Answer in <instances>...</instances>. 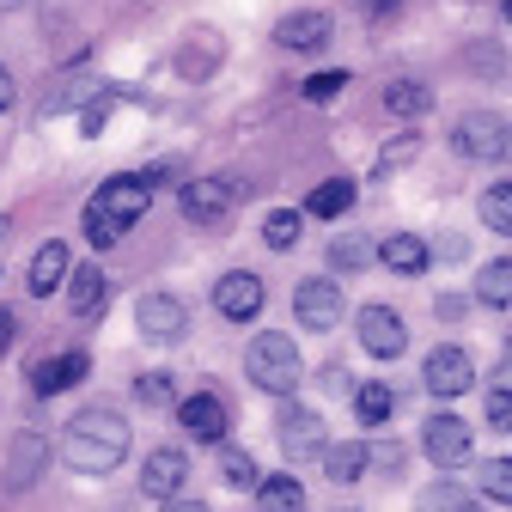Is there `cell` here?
I'll use <instances>...</instances> for the list:
<instances>
[{"label": "cell", "mask_w": 512, "mask_h": 512, "mask_svg": "<svg viewBox=\"0 0 512 512\" xmlns=\"http://www.w3.org/2000/svg\"><path fill=\"white\" fill-rule=\"evenodd\" d=\"M128 445H135V433H128V421L116 409H80L61 427V464L80 476H110L128 458Z\"/></svg>", "instance_id": "cell-1"}, {"label": "cell", "mask_w": 512, "mask_h": 512, "mask_svg": "<svg viewBox=\"0 0 512 512\" xmlns=\"http://www.w3.org/2000/svg\"><path fill=\"white\" fill-rule=\"evenodd\" d=\"M147 202H153V183L147 177H110L98 196H92V208H86V238L98 250H110L128 226L147 214Z\"/></svg>", "instance_id": "cell-2"}, {"label": "cell", "mask_w": 512, "mask_h": 512, "mask_svg": "<svg viewBox=\"0 0 512 512\" xmlns=\"http://www.w3.org/2000/svg\"><path fill=\"white\" fill-rule=\"evenodd\" d=\"M244 372H250V384L256 391H269V397H293L299 391V348L287 342V336H256L250 348H244Z\"/></svg>", "instance_id": "cell-3"}, {"label": "cell", "mask_w": 512, "mask_h": 512, "mask_svg": "<svg viewBox=\"0 0 512 512\" xmlns=\"http://www.w3.org/2000/svg\"><path fill=\"white\" fill-rule=\"evenodd\" d=\"M183 220L189 226H202V232H220L232 214H238V183L232 177H196V183H183Z\"/></svg>", "instance_id": "cell-4"}, {"label": "cell", "mask_w": 512, "mask_h": 512, "mask_svg": "<svg viewBox=\"0 0 512 512\" xmlns=\"http://www.w3.org/2000/svg\"><path fill=\"white\" fill-rule=\"evenodd\" d=\"M421 452H427L439 470H458V464H470V452H476V433H470V421H458V415H427Z\"/></svg>", "instance_id": "cell-5"}, {"label": "cell", "mask_w": 512, "mask_h": 512, "mask_svg": "<svg viewBox=\"0 0 512 512\" xmlns=\"http://www.w3.org/2000/svg\"><path fill=\"white\" fill-rule=\"evenodd\" d=\"M293 317H299L311 336L336 330V324H342V287L324 281V275H317V281H299V287H293Z\"/></svg>", "instance_id": "cell-6"}, {"label": "cell", "mask_w": 512, "mask_h": 512, "mask_svg": "<svg viewBox=\"0 0 512 512\" xmlns=\"http://www.w3.org/2000/svg\"><path fill=\"white\" fill-rule=\"evenodd\" d=\"M360 348H366L372 360H403L409 324H403L391 305H366V311H360Z\"/></svg>", "instance_id": "cell-7"}, {"label": "cell", "mask_w": 512, "mask_h": 512, "mask_svg": "<svg viewBox=\"0 0 512 512\" xmlns=\"http://www.w3.org/2000/svg\"><path fill=\"white\" fill-rule=\"evenodd\" d=\"M281 452L287 458H324V445H330V433H324V415L317 409H299V403H287L281 409Z\"/></svg>", "instance_id": "cell-8"}, {"label": "cell", "mask_w": 512, "mask_h": 512, "mask_svg": "<svg viewBox=\"0 0 512 512\" xmlns=\"http://www.w3.org/2000/svg\"><path fill=\"white\" fill-rule=\"evenodd\" d=\"M421 378H427V397H464L470 384H476V366H470L464 348H433L427 366H421Z\"/></svg>", "instance_id": "cell-9"}, {"label": "cell", "mask_w": 512, "mask_h": 512, "mask_svg": "<svg viewBox=\"0 0 512 512\" xmlns=\"http://www.w3.org/2000/svg\"><path fill=\"white\" fill-rule=\"evenodd\" d=\"M135 324H141V336H153V342H177V336L189 330V311H183V299H171V293H147V299H135Z\"/></svg>", "instance_id": "cell-10"}, {"label": "cell", "mask_w": 512, "mask_h": 512, "mask_svg": "<svg viewBox=\"0 0 512 512\" xmlns=\"http://www.w3.org/2000/svg\"><path fill=\"white\" fill-rule=\"evenodd\" d=\"M214 305H220V317H232V324H250V317L263 311V281L250 269H232V275L214 281Z\"/></svg>", "instance_id": "cell-11"}, {"label": "cell", "mask_w": 512, "mask_h": 512, "mask_svg": "<svg viewBox=\"0 0 512 512\" xmlns=\"http://www.w3.org/2000/svg\"><path fill=\"white\" fill-rule=\"evenodd\" d=\"M177 421H183V433H196V439H208V445H220V439H226V427H232V415H226V397H220V391H196V397H183Z\"/></svg>", "instance_id": "cell-12"}, {"label": "cell", "mask_w": 512, "mask_h": 512, "mask_svg": "<svg viewBox=\"0 0 512 512\" xmlns=\"http://www.w3.org/2000/svg\"><path fill=\"white\" fill-rule=\"evenodd\" d=\"M500 116L494 110H470V116H458L452 122V153H464V159H494V147H500Z\"/></svg>", "instance_id": "cell-13"}, {"label": "cell", "mask_w": 512, "mask_h": 512, "mask_svg": "<svg viewBox=\"0 0 512 512\" xmlns=\"http://www.w3.org/2000/svg\"><path fill=\"white\" fill-rule=\"evenodd\" d=\"M43 464H49V439H43V433H19V439L7 445V494L37 488Z\"/></svg>", "instance_id": "cell-14"}, {"label": "cell", "mask_w": 512, "mask_h": 512, "mask_svg": "<svg viewBox=\"0 0 512 512\" xmlns=\"http://www.w3.org/2000/svg\"><path fill=\"white\" fill-rule=\"evenodd\" d=\"M275 43H281V49H299V55L324 49V43H330V13H317V7H305V13H287V19L275 25Z\"/></svg>", "instance_id": "cell-15"}, {"label": "cell", "mask_w": 512, "mask_h": 512, "mask_svg": "<svg viewBox=\"0 0 512 512\" xmlns=\"http://www.w3.org/2000/svg\"><path fill=\"white\" fill-rule=\"evenodd\" d=\"M92 372V360L74 348V354H55V360H43V366H31V391L37 397H55V391H68V384H80Z\"/></svg>", "instance_id": "cell-16"}, {"label": "cell", "mask_w": 512, "mask_h": 512, "mask_svg": "<svg viewBox=\"0 0 512 512\" xmlns=\"http://www.w3.org/2000/svg\"><path fill=\"white\" fill-rule=\"evenodd\" d=\"M183 452L177 445H159V452L147 458V470H141V494H153V500H171L177 488H183Z\"/></svg>", "instance_id": "cell-17"}, {"label": "cell", "mask_w": 512, "mask_h": 512, "mask_svg": "<svg viewBox=\"0 0 512 512\" xmlns=\"http://www.w3.org/2000/svg\"><path fill=\"white\" fill-rule=\"evenodd\" d=\"M68 269H74L68 238H43V244H37V256H31V293H55Z\"/></svg>", "instance_id": "cell-18"}, {"label": "cell", "mask_w": 512, "mask_h": 512, "mask_svg": "<svg viewBox=\"0 0 512 512\" xmlns=\"http://www.w3.org/2000/svg\"><path fill=\"white\" fill-rule=\"evenodd\" d=\"M378 256H384V269H391V275H421L433 263V244L415 238V232H397V238L378 244Z\"/></svg>", "instance_id": "cell-19"}, {"label": "cell", "mask_w": 512, "mask_h": 512, "mask_svg": "<svg viewBox=\"0 0 512 512\" xmlns=\"http://www.w3.org/2000/svg\"><path fill=\"white\" fill-rule=\"evenodd\" d=\"M372 470V445H354V439H342V445H324V476L330 482H360Z\"/></svg>", "instance_id": "cell-20"}, {"label": "cell", "mask_w": 512, "mask_h": 512, "mask_svg": "<svg viewBox=\"0 0 512 512\" xmlns=\"http://www.w3.org/2000/svg\"><path fill=\"white\" fill-rule=\"evenodd\" d=\"M256 512H305L299 476H263L256 482Z\"/></svg>", "instance_id": "cell-21"}, {"label": "cell", "mask_w": 512, "mask_h": 512, "mask_svg": "<svg viewBox=\"0 0 512 512\" xmlns=\"http://www.w3.org/2000/svg\"><path fill=\"white\" fill-rule=\"evenodd\" d=\"M476 299L494 305V311H512V256H494V263H482V275H476Z\"/></svg>", "instance_id": "cell-22"}, {"label": "cell", "mask_w": 512, "mask_h": 512, "mask_svg": "<svg viewBox=\"0 0 512 512\" xmlns=\"http://www.w3.org/2000/svg\"><path fill=\"white\" fill-rule=\"evenodd\" d=\"M348 208H354V177H330V183H317L305 196V214H317V220H336Z\"/></svg>", "instance_id": "cell-23"}, {"label": "cell", "mask_w": 512, "mask_h": 512, "mask_svg": "<svg viewBox=\"0 0 512 512\" xmlns=\"http://www.w3.org/2000/svg\"><path fill=\"white\" fill-rule=\"evenodd\" d=\"M68 311L86 317V324L104 311V269H74V281H68Z\"/></svg>", "instance_id": "cell-24"}, {"label": "cell", "mask_w": 512, "mask_h": 512, "mask_svg": "<svg viewBox=\"0 0 512 512\" xmlns=\"http://www.w3.org/2000/svg\"><path fill=\"white\" fill-rule=\"evenodd\" d=\"M354 415H360V427H384L397 415V391H391V384H360V391H354Z\"/></svg>", "instance_id": "cell-25"}, {"label": "cell", "mask_w": 512, "mask_h": 512, "mask_svg": "<svg viewBox=\"0 0 512 512\" xmlns=\"http://www.w3.org/2000/svg\"><path fill=\"white\" fill-rule=\"evenodd\" d=\"M427 104H433L427 80H391V86H384V110H391V116H403V122H415Z\"/></svg>", "instance_id": "cell-26"}, {"label": "cell", "mask_w": 512, "mask_h": 512, "mask_svg": "<svg viewBox=\"0 0 512 512\" xmlns=\"http://www.w3.org/2000/svg\"><path fill=\"white\" fill-rule=\"evenodd\" d=\"M421 512H482L470 488H458L452 476H439L433 488H421Z\"/></svg>", "instance_id": "cell-27"}, {"label": "cell", "mask_w": 512, "mask_h": 512, "mask_svg": "<svg viewBox=\"0 0 512 512\" xmlns=\"http://www.w3.org/2000/svg\"><path fill=\"white\" fill-rule=\"evenodd\" d=\"M299 232H305V214H299V208H275V214L263 220V244H269V250H293Z\"/></svg>", "instance_id": "cell-28"}, {"label": "cell", "mask_w": 512, "mask_h": 512, "mask_svg": "<svg viewBox=\"0 0 512 512\" xmlns=\"http://www.w3.org/2000/svg\"><path fill=\"white\" fill-rule=\"evenodd\" d=\"M482 220H488L500 238H512V183H488V189H482Z\"/></svg>", "instance_id": "cell-29"}, {"label": "cell", "mask_w": 512, "mask_h": 512, "mask_svg": "<svg viewBox=\"0 0 512 512\" xmlns=\"http://www.w3.org/2000/svg\"><path fill=\"white\" fill-rule=\"evenodd\" d=\"M366 263H372V244H366V238H336V244H330V269L360 275Z\"/></svg>", "instance_id": "cell-30"}, {"label": "cell", "mask_w": 512, "mask_h": 512, "mask_svg": "<svg viewBox=\"0 0 512 512\" xmlns=\"http://www.w3.org/2000/svg\"><path fill=\"white\" fill-rule=\"evenodd\" d=\"M214 68H220V43H214V37H208V49H202V43H189L183 61H177V74H183V80H202V74H214Z\"/></svg>", "instance_id": "cell-31"}, {"label": "cell", "mask_w": 512, "mask_h": 512, "mask_svg": "<svg viewBox=\"0 0 512 512\" xmlns=\"http://www.w3.org/2000/svg\"><path fill=\"white\" fill-rule=\"evenodd\" d=\"M482 494L500 500V506H512V458H488L482 464Z\"/></svg>", "instance_id": "cell-32"}, {"label": "cell", "mask_w": 512, "mask_h": 512, "mask_svg": "<svg viewBox=\"0 0 512 512\" xmlns=\"http://www.w3.org/2000/svg\"><path fill=\"white\" fill-rule=\"evenodd\" d=\"M220 476H226L232 488H250V494H256V482H263V476H256V464L238 452V445H226V452H220Z\"/></svg>", "instance_id": "cell-33"}, {"label": "cell", "mask_w": 512, "mask_h": 512, "mask_svg": "<svg viewBox=\"0 0 512 512\" xmlns=\"http://www.w3.org/2000/svg\"><path fill=\"white\" fill-rule=\"evenodd\" d=\"M135 397L159 409V403H171V397H177V384H171V372H141V378H135Z\"/></svg>", "instance_id": "cell-34"}, {"label": "cell", "mask_w": 512, "mask_h": 512, "mask_svg": "<svg viewBox=\"0 0 512 512\" xmlns=\"http://www.w3.org/2000/svg\"><path fill=\"white\" fill-rule=\"evenodd\" d=\"M415 153H421V141H415V135H397L391 147L378 153V177H391V171H403V165H409Z\"/></svg>", "instance_id": "cell-35"}, {"label": "cell", "mask_w": 512, "mask_h": 512, "mask_svg": "<svg viewBox=\"0 0 512 512\" xmlns=\"http://www.w3.org/2000/svg\"><path fill=\"white\" fill-rule=\"evenodd\" d=\"M488 427L494 433H512V391H506V384H494V391H488Z\"/></svg>", "instance_id": "cell-36"}, {"label": "cell", "mask_w": 512, "mask_h": 512, "mask_svg": "<svg viewBox=\"0 0 512 512\" xmlns=\"http://www.w3.org/2000/svg\"><path fill=\"white\" fill-rule=\"evenodd\" d=\"M342 86H348L342 68H336V74H311V80H305V98H311V104H324V98H336Z\"/></svg>", "instance_id": "cell-37"}, {"label": "cell", "mask_w": 512, "mask_h": 512, "mask_svg": "<svg viewBox=\"0 0 512 512\" xmlns=\"http://www.w3.org/2000/svg\"><path fill=\"white\" fill-rule=\"evenodd\" d=\"M372 464H378L384 476H397V470H403V452H397V445H378V452H372Z\"/></svg>", "instance_id": "cell-38"}, {"label": "cell", "mask_w": 512, "mask_h": 512, "mask_svg": "<svg viewBox=\"0 0 512 512\" xmlns=\"http://www.w3.org/2000/svg\"><path fill=\"white\" fill-rule=\"evenodd\" d=\"M439 317H445V324H458V317H464V299H458V293H439Z\"/></svg>", "instance_id": "cell-39"}, {"label": "cell", "mask_w": 512, "mask_h": 512, "mask_svg": "<svg viewBox=\"0 0 512 512\" xmlns=\"http://www.w3.org/2000/svg\"><path fill=\"white\" fill-rule=\"evenodd\" d=\"M159 512H208V500H183V494H171Z\"/></svg>", "instance_id": "cell-40"}, {"label": "cell", "mask_w": 512, "mask_h": 512, "mask_svg": "<svg viewBox=\"0 0 512 512\" xmlns=\"http://www.w3.org/2000/svg\"><path fill=\"white\" fill-rule=\"evenodd\" d=\"M0 110H13V74H7V61H0Z\"/></svg>", "instance_id": "cell-41"}, {"label": "cell", "mask_w": 512, "mask_h": 512, "mask_svg": "<svg viewBox=\"0 0 512 512\" xmlns=\"http://www.w3.org/2000/svg\"><path fill=\"white\" fill-rule=\"evenodd\" d=\"M7 348H13V317L0 311V354H7Z\"/></svg>", "instance_id": "cell-42"}, {"label": "cell", "mask_w": 512, "mask_h": 512, "mask_svg": "<svg viewBox=\"0 0 512 512\" xmlns=\"http://www.w3.org/2000/svg\"><path fill=\"white\" fill-rule=\"evenodd\" d=\"M494 159H512V122L500 128V147H494Z\"/></svg>", "instance_id": "cell-43"}, {"label": "cell", "mask_w": 512, "mask_h": 512, "mask_svg": "<svg viewBox=\"0 0 512 512\" xmlns=\"http://www.w3.org/2000/svg\"><path fill=\"white\" fill-rule=\"evenodd\" d=\"M506 25H512V0H506Z\"/></svg>", "instance_id": "cell-44"}]
</instances>
